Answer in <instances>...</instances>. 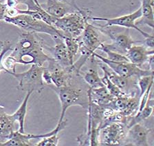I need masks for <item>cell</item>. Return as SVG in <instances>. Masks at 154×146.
Listing matches in <instances>:
<instances>
[{
  "label": "cell",
  "mask_w": 154,
  "mask_h": 146,
  "mask_svg": "<svg viewBox=\"0 0 154 146\" xmlns=\"http://www.w3.org/2000/svg\"><path fill=\"white\" fill-rule=\"evenodd\" d=\"M43 44L44 41L37 33H22L10 56L13 57L17 64H23L24 59L28 57V64L43 65L51 59V57L44 52Z\"/></svg>",
  "instance_id": "cell-1"
},
{
  "label": "cell",
  "mask_w": 154,
  "mask_h": 146,
  "mask_svg": "<svg viewBox=\"0 0 154 146\" xmlns=\"http://www.w3.org/2000/svg\"><path fill=\"white\" fill-rule=\"evenodd\" d=\"M50 88L56 93L61 103V112L58 123L63 121L67 110L73 106H80L87 110L89 104L88 89H83L82 87L73 83V78L71 83L66 87H56L50 85Z\"/></svg>",
  "instance_id": "cell-2"
},
{
  "label": "cell",
  "mask_w": 154,
  "mask_h": 146,
  "mask_svg": "<svg viewBox=\"0 0 154 146\" xmlns=\"http://www.w3.org/2000/svg\"><path fill=\"white\" fill-rule=\"evenodd\" d=\"M91 16V12L88 9L79 8L61 18H57L53 26L65 36L77 39L81 36Z\"/></svg>",
  "instance_id": "cell-3"
},
{
  "label": "cell",
  "mask_w": 154,
  "mask_h": 146,
  "mask_svg": "<svg viewBox=\"0 0 154 146\" xmlns=\"http://www.w3.org/2000/svg\"><path fill=\"white\" fill-rule=\"evenodd\" d=\"M5 22L10 23L26 31L27 32L44 33L50 37L58 34L62 38L64 37V34L61 31L57 30L51 25L48 24L43 21L36 19L32 16L26 14H19L14 16H6L4 20Z\"/></svg>",
  "instance_id": "cell-4"
},
{
  "label": "cell",
  "mask_w": 154,
  "mask_h": 146,
  "mask_svg": "<svg viewBox=\"0 0 154 146\" xmlns=\"http://www.w3.org/2000/svg\"><path fill=\"white\" fill-rule=\"evenodd\" d=\"M98 28L104 35L112 40V44L102 43L105 48L117 53L125 55L128 49L133 45L134 41L129 34V29L119 26H107L98 25Z\"/></svg>",
  "instance_id": "cell-5"
},
{
  "label": "cell",
  "mask_w": 154,
  "mask_h": 146,
  "mask_svg": "<svg viewBox=\"0 0 154 146\" xmlns=\"http://www.w3.org/2000/svg\"><path fill=\"white\" fill-rule=\"evenodd\" d=\"M44 65L31 64L30 69L22 73L7 72L18 80L17 88L23 91H37L42 93L45 88L42 75L44 71Z\"/></svg>",
  "instance_id": "cell-6"
},
{
  "label": "cell",
  "mask_w": 154,
  "mask_h": 146,
  "mask_svg": "<svg viewBox=\"0 0 154 146\" xmlns=\"http://www.w3.org/2000/svg\"><path fill=\"white\" fill-rule=\"evenodd\" d=\"M127 126L122 123H113L98 130V145L101 146L125 145Z\"/></svg>",
  "instance_id": "cell-7"
},
{
  "label": "cell",
  "mask_w": 154,
  "mask_h": 146,
  "mask_svg": "<svg viewBox=\"0 0 154 146\" xmlns=\"http://www.w3.org/2000/svg\"><path fill=\"white\" fill-rule=\"evenodd\" d=\"M92 56L97 58L99 61L105 63L115 73L121 77L129 78H140L145 76H153V72L150 70H145L138 67L136 64L130 62H114L111 61L96 52H94Z\"/></svg>",
  "instance_id": "cell-8"
},
{
  "label": "cell",
  "mask_w": 154,
  "mask_h": 146,
  "mask_svg": "<svg viewBox=\"0 0 154 146\" xmlns=\"http://www.w3.org/2000/svg\"><path fill=\"white\" fill-rule=\"evenodd\" d=\"M98 63L100 69L104 72V75L107 76V78L122 92L128 96H136V95L139 96L140 92L138 87V78H126L121 77L115 73L107 64L103 63L102 61H99Z\"/></svg>",
  "instance_id": "cell-9"
},
{
  "label": "cell",
  "mask_w": 154,
  "mask_h": 146,
  "mask_svg": "<svg viewBox=\"0 0 154 146\" xmlns=\"http://www.w3.org/2000/svg\"><path fill=\"white\" fill-rule=\"evenodd\" d=\"M142 16L141 8L140 7L134 13L125 15L121 16L116 18H103L99 17V16H91L90 17V20H92L94 21H105L106 24L103 25L105 27L107 26H119V27L125 28H132L138 31L139 33L143 36L144 38H147L151 37L152 34H149V33H146L142 30L136 25V21L138 20Z\"/></svg>",
  "instance_id": "cell-10"
},
{
  "label": "cell",
  "mask_w": 154,
  "mask_h": 146,
  "mask_svg": "<svg viewBox=\"0 0 154 146\" xmlns=\"http://www.w3.org/2000/svg\"><path fill=\"white\" fill-rule=\"evenodd\" d=\"M140 104V97L123 96L116 97L109 104L105 106L111 109L115 112H119L126 117H132L138 111Z\"/></svg>",
  "instance_id": "cell-11"
},
{
  "label": "cell",
  "mask_w": 154,
  "mask_h": 146,
  "mask_svg": "<svg viewBox=\"0 0 154 146\" xmlns=\"http://www.w3.org/2000/svg\"><path fill=\"white\" fill-rule=\"evenodd\" d=\"M80 40L87 49L93 54L100 45L105 43L104 34L97 26L87 22L85 29L80 37Z\"/></svg>",
  "instance_id": "cell-12"
},
{
  "label": "cell",
  "mask_w": 154,
  "mask_h": 146,
  "mask_svg": "<svg viewBox=\"0 0 154 146\" xmlns=\"http://www.w3.org/2000/svg\"><path fill=\"white\" fill-rule=\"evenodd\" d=\"M52 39L54 40L55 45L53 47H49L45 43L43 44V48L49 52L51 55V58L54 59L60 66L63 69H69L71 67V64L69 62L67 55V52L66 46V43L63 38L56 34L52 36Z\"/></svg>",
  "instance_id": "cell-13"
},
{
  "label": "cell",
  "mask_w": 154,
  "mask_h": 146,
  "mask_svg": "<svg viewBox=\"0 0 154 146\" xmlns=\"http://www.w3.org/2000/svg\"><path fill=\"white\" fill-rule=\"evenodd\" d=\"M151 131L141 123L135 124L127 130L125 145L149 146L148 135Z\"/></svg>",
  "instance_id": "cell-14"
},
{
  "label": "cell",
  "mask_w": 154,
  "mask_h": 146,
  "mask_svg": "<svg viewBox=\"0 0 154 146\" xmlns=\"http://www.w3.org/2000/svg\"><path fill=\"white\" fill-rule=\"evenodd\" d=\"M42 6L47 13L57 19L79 9L75 4L69 3L66 0H48L46 4H42Z\"/></svg>",
  "instance_id": "cell-15"
},
{
  "label": "cell",
  "mask_w": 154,
  "mask_h": 146,
  "mask_svg": "<svg viewBox=\"0 0 154 146\" xmlns=\"http://www.w3.org/2000/svg\"><path fill=\"white\" fill-rule=\"evenodd\" d=\"M151 54H154L153 49H149L144 45H133L125 54V56L130 63L141 68V67L147 62Z\"/></svg>",
  "instance_id": "cell-16"
},
{
  "label": "cell",
  "mask_w": 154,
  "mask_h": 146,
  "mask_svg": "<svg viewBox=\"0 0 154 146\" xmlns=\"http://www.w3.org/2000/svg\"><path fill=\"white\" fill-rule=\"evenodd\" d=\"M15 122L0 105V145L8 140L14 131Z\"/></svg>",
  "instance_id": "cell-17"
},
{
  "label": "cell",
  "mask_w": 154,
  "mask_h": 146,
  "mask_svg": "<svg viewBox=\"0 0 154 146\" xmlns=\"http://www.w3.org/2000/svg\"><path fill=\"white\" fill-rule=\"evenodd\" d=\"M88 94V97L91 100V102L100 106H106L116 98L108 91L105 86L96 88L89 87Z\"/></svg>",
  "instance_id": "cell-18"
},
{
  "label": "cell",
  "mask_w": 154,
  "mask_h": 146,
  "mask_svg": "<svg viewBox=\"0 0 154 146\" xmlns=\"http://www.w3.org/2000/svg\"><path fill=\"white\" fill-rule=\"evenodd\" d=\"M141 2L142 16L136 25H146L153 29L154 28V15H153V0H140Z\"/></svg>",
  "instance_id": "cell-19"
},
{
  "label": "cell",
  "mask_w": 154,
  "mask_h": 146,
  "mask_svg": "<svg viewBox=\"0 0 154 146\" xmlns=\"http://www.w3.org/2000/svg\"><path fill=\"white\" fill-rule=\"evenodd\" d=\"M32 139H37V135L22 133L18 130L14 131L11 138L0 146H32L34 145L30 142Z\"/></svg>",
  "instance_id": "cell-20"
},
{
  "label": "cell",
  "mask_w": 154,
  "mask_h": 146,
  "mask_svg": "<svg viewBox=\"0 0 154 146\" xmlns=\"http://www.w3.org/2000/svg\"><path fill=\"white\" fill-rule=\"evenodd\" d=\"M33 92L28 91L27 92L25 98H24L22 103H21L20 106L18 108V109L14 112L13 114L11 115L12 119L13 121L17 122L19 124V130L18 131L20 133H25V119L26 115H27V108H28V100L30 99V97L32 95Z\"/></svg>",
  "instance_id": "cell-21"
},
{
  "label": "cell",
  "mask_w": 154,
  "mask_h": 146,
  "mask_svg": "<svg viewBox=\"0 0 154 146\" xmlns=\"http://www.w3.org/2000/svg\"><path fill=\"white\" fill-rule=\"evenodd\" d=\"M151 95L149 97L146 106L144 107V109L142 111L137 112L135 115L129 117L128 121L127 124V129L131 128L135 124L141 123L142 121L146 120V119L151 117L153 111V99L151 97Z\"/></svg>",
  "instance_id": "cell-22"
},
{
  "label": "cell",
  "mask_w": 154,
  "mask_h": 146,
  "mask_svg": "<svg viewBox=\"0 0 154 146\" xmlns=\"http://www.w3.org/2000/svg\"><path fill=\"white\" fill-rule=\"evenodd\" d=\"M83 79L85 82L91 88L102 87L104 86L102 79L100 77L97 70L94 68H90L83 75Z\"/></svg>",
  "instance_id": "cell-23"
},
{
  "label": "cell",
  "mask_w": 154,
  "mask_h": 146,
  "mask_svg": "<svg viewBox=\"0 0 154 146\" xmlns=\"http://www.w3.org/2000/svg\"><path fill=\"white\" fill-rule=\"evenodd\" d=\"M80 38V37H79ZM79 38H72L67 36H64L63 40L66 43L67 55L70 62L71 65L74 63V60L76 55L79 52Z\"/></svg>",
  "instance_id": "cell-24"
},
{
  "label": "cell",
  "mask_w": 154,
  "mask_h": 146,
  "mask_svg": "<svg viewBox=\"0 0 154 146\" xmlns=\"http://www.w3.org/2000/svg\"><path fill=\"white\" fill-rule=\"evenodd\" d=\"M101 79H102V82L103 83V85H104L105 87L107 88L108 91H109L114 97H120L123 96H128V95H127L125 93L122 92L119 87H116V86L114 84L107 78V76L104 75L103 77L101 78Z\"/></svg>",
  "instance_id": "cell-25"
},
{
  "label": "cell",
  "mask_w": 154,
  "mask_h": 146,
  "mask_svg": "<svg viewBox=\"0 0 154 146\" xmlns=\"http://www.w3.org/2000/svg\"><path fill=\"white\" fill-rule=\"evenodd\" d=\"M100 50V51H103V52L107 54V58L108 60H109L111 61H114V62H129L128 58H127L126 56L124 54H119L117 53V52L111 51V50H109L105 48L103 46L102 44H101L98 49Z\"/></svg>",
  "instance_id": "cell-26"
},
{
  "label": "cell",
  "mask_w": 154,
  "mask_h": 146,
  "mask_svg": "<svg viewBox=\"0 0 154 146\" xmlns=\"http://www.w3.org/2000/svg\"><path fill=\"white\" fill-rule=\"evenodd\" d=\"M153 83V76H145L139 78L138 80V87L139 88V96L140 97L146 91L149 85Z\"/></svg>",
  "instance_id": "cell-27"
},
{
  "label": "cell",
  "mask_w": 154,
  "mask_h": 146,
  "mask_svg": "<svg viewBox=\"0 0 154 146\" xmlns=\"http://www.w3.org/2000/svg\"><path fill=\"white\" fill-rule=\"evenodd\" d=\"M59 133H55L47 137L42 139L39 142L35 145L37 146H57L59 145V137L58 136Z\"/></svg>",
  "instance_id": "cell-28"
},
{
  "label": "cell",
  "mask_w": 154,
  "mask_h": 146,
  "mask_svg": "<svg viewBox=\"0 0 154 146\" xmlns=\"http://www.w3.org/2000/svg\"><path fill=\"white\" fill-rule=\"evenodd\" d=\"M0 45H1V52H0V72L2 71H4L6 72V70L3 67L2 61H3L4 55L10 50L13 49H12L13 45L8 40H6V41H0Z\"/></svg>",
  "instance_id": "cell-29"
},
{
  "label": "cell",
  "mask_w": 154,
  "mask_h": 146,
  "mask_svg": "<svg viewBox=\"0 0 154 146\" xmlns=\"http://www.w3.org/2000/svg\"><path fill=\"white\" fill-rule=\"evenodd\" d=\"M153 36L151 35V37L145 38V40L143 42V43H144V46L146 47V48L149 49H153L154 47V44H153Z\"/></svg>",
  "instance_id": "cell-30"
},
{
  "label": "cell",
  "mask_w": 154,
  "mask_h": 146,
  "mask_svg": "<svg viewBox=\"0 0 154 146\" xmlns=\"http://www.w3.org/2000/svg\"><path fill=\"white\" fill-rule=\"evenodd\" d=\"M7 6L5 4L0 3V21L4 20L5 16H6V11Z\"/></svg>",
  "instance_id": "cell-31"
},
{
  "label": "cell",
  "mask_w": 154,
  "mask_h": 146,
  "mask_svg": "<svg viewBox=\"0 0 154 146\" xmlns=\"http://www.w3.org/2000/svg\"><path fill=\"white\" fill-rule=\"evenodd\" d=\"M153 55L154 54H151L149 58L148 59V61L146 63H148L149 64V70H150L151 71H154V58H153Z\"/></svg>",
  "instance_id": "cell-32"
},
{
  "label": "cell",
  "mask_w": 154,
  "mask_h": 146,
  "mask_svg": "<svg viewBox=\"0 0 154 146\" xmlns=\"http://www.w3.org/2000/svg\"><path fill=\"white\" fill-rule=\"evenodd\" d=\"M7 8H16L17 5V0H6L5 1Z\"/></svg>",
  "instance_id": "cell-33"
}]
</instances>
